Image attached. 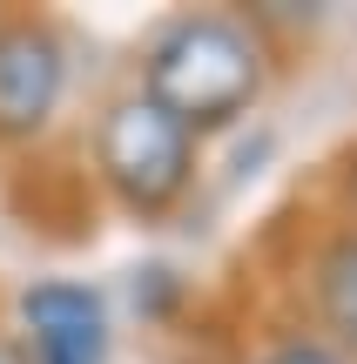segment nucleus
Returning <instances> with one entry per match:
<instances>
[{"label":"nucleus","mask_w":357,"mask_h":364,"mask_svg":"<svg viewBox=\"0 0 357 364\" xmlns=\"http://www.w3.org/2000/svg\"><path fill=\"white\" fill-rule=\"evenodd\" d=\"M351 196H357V156H351Z\"/></svg>","instance_id":"obj_8"},{"label":"nucleus","mask_w":357,"mask_h":364,"mask_svg":"<svg viewBox=\"0 0 357 364\" xmlns=\"http://www.w3.org/2000/svg\"><path fill=\"white\" fill-rule=\"evenodd\" d=\"M263 88V54L256 41L243 34L236 21L223 14H189L175 21L169 34L148 48V68H142V95L155 108H169L189 135L196 129H223L229 115L256 102Z\"/></svg>","instance_id":"obj_1"},{"label":"nucleus","mask_w":357,"mask_h":364,"mask_svg":"<svg viewBox=\"0 0 357 364\" xmlns=\"http://www.w3.org/2000/svg\"><path fill=\"white\" fill-rule=\"evenodd\" d=\"M61 41L34 21H7L0 27V135H34L61 102Z\"/></svg>","instance_id":"obj_3"},{"label":"nucleus","mask_w":357,"mask_h":364,"mask_svg":"<svg viewBox=\"0 0 357 364\" xmlns=\"http://www.w3.org/2000/svg\"><path fill=\"white\" fill-rule=\"evenodd\" d=\"M94 156H101V176L115 182V196L128 209H169L189 189L196 135L148 95H121L94 129Z\"/></svg>","instance_id":"obj_2"},{"label":"nucleus","mask_w":357,"mask_h":364,"mask_svg":"<svg viewBox=\"0 0 357 364\" xmlns=\"http://www.w3.org/2000/svg\"><path fill=\"white\" fill-rule=\"evenodd\" d=\"M263 364H344V358L324 351V344H283V351H270Z\"/></svg>","instance_id":"obj_6"},{"label":"nucleus","mask_w":357,"mask_h":364,"mask_svg":"<svg viewBox=\"0 0 357 364\" xmlns=\"http://www.w3.org/2000/svg\"><path fill=\"white\" fill-rule=\"evenodd\" d=\"M0 364H21V358H13V351H7V344H0Z\"/></svg>","instance_id":"obj_7"},{"label":"nucleus","mask_w":357,"mask_h":364,"mask_svg":"<svg viewBox=\"0 0 357 364\" xmlns=\"http://www.w3.org/2000/svg\"><path fill=\"white\" fill-rule=\"evenodd\" d=\"M21 311L34 324L40 364H101V297L88 284H40Z\"/></svg>","instance_id":"obj_4"},{"label":"nucleus","mask_w":357,"mask_h":364,"mask_svg":"<svg viewBox=\"0 0 357 364\" xmlns=\"http://www.w3.org/2000/svg\"><path fill=\"white\" fill-rule=\"evenodd\" d=\"M317 304L331 317V331L357 351V236H337L317 263Z\"/></svg>","instance_id":"obj_5"}]
</instances>
